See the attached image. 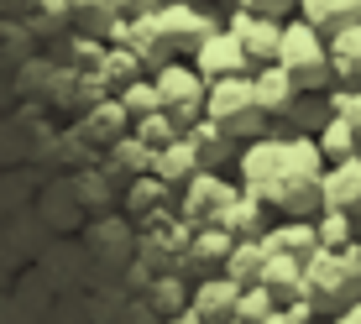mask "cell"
<instances>
[{
    "label": "cell",
    "instance_id": "cell-1",
    "mask_svg": "<svg viewBox=\"0 0 361 324\" xmlns=\"http://www.w3.org/2000/svg\"><path fill=\"white\" fill-rule=\"evenodd\" d=\"M235 178L241 189H257L278 215H319L325 209V152L314 136L288 131V136H252L235 152Z\"/></svg>",
    "mask_w": 361,
    "mask_h": 324
},
{
    "label": "cell",
    "instance_id": "cell-2",
    "mask_svg": "<svg viewBox=\"0 0 361 324\" xmlns=\"http://www.w3.org/2000/svg\"><path fill=\"white\" fill-rule=\"evenodd\" d=\"M304 293L314 298L319 309L341 314V309L361 293V241L319 246V251L304 261Z\"/></svg>",
    "mask_w": 361,
    "mask_h": 324
},
{
    "label": "cell",
    "instance_id": "cell-3",
    "mask_svg": "<svg viewBox=\"0 0 361 324\" xmlns=\"http://www.w3.org/2000/svg\"><path fill=\"white\" fill-rule=\"evenodd\" d=\"M272 63L288 68V79L298 84L304 94H319L335 84V68H330V37L314 27V21L293 16L283 21V42H278V58Z\"/></svg>",
    "mask_w": 361,
    "mask_h": 324
},
{
    "label": "cell",
    "instance_id": "cell-4",
    "mask_svg": "<svg viewBox=\"0 0 361 324\" xmlns=\"http://www.w3.org/2000/svg\"><path fill=\"white\" fill-rule=\"evenodd\" d=\"M204 116L215 120L220 131H231L235 142H252V136H262V131H267V110L257 105L252 73L209 79V94H204Z\"/></svg>",
    "mask_w": 361,
    "mask_h": 324
},
{
    "label": "cell",
    "instance_id": "cell-5",
    "mask_svg": "<svg viewBox=\"0 0 361 324\" xmlns=\"http://www.w3.org/2000/svg\"><path fill=\"white\" fill-rule=\"evenodd\" d=\"M189 235H194V225L183 220L178 204L157 209L152 220H142V225H136V261H142V267H152V272H173V267L183 272Z\"/></svg>",
    "mask_w": 361,
    "mask_h": 324
},
{
    "label": "cell",
    "instance_id": "cell-6",
    "mask_svg": "<svg viewBox=\"0 0 361 324\" xmlns=\"http://www.w3.org/2000/svg\"><path fill=\"white\" fill-rule=\"evenodd\" d=\"M152 84H157V94H163V110L178 120L183 131L204 116L209 79L194 68V58H168V63H157V68H152Z\"/></svg>",
    "mask_w": 361,
    "mask_h": 324
},
{
    "label": "cell",
    "instance_id": "cell-7",
    "mask_svg": "<svg viewBox=\"0 0 361 324\" xmlns=\"http://www.w3.org/2000/svg\"><path fill=\"white\" fill-rule=\"evenodd\" d=\"M152 27L163 37L168 58H189L209 32H215V16L199 11V0H157L152 6Z\"/></svg>",
    "mask_w": 361,
    "mask_h": 324
},
{
    "label": "cell",
    "instance_id": "cell-8",
    "mask_svg": "<svg viewBox=\"0 0 361 324\" xmlns=\"http://www.w3.org/2000/svg\"><path fill=\"white\" fill-rule=\"evenodd\" d=\"M235 194H241V183H231L220 168H199L194 178L178 189L173 204L183 209V220H189V225H220V220H226V209L235 204Z\"/></svg>",
    "mask_w": 361,
    "mask_h": 324
},
{
    "label": "cell",
    "instance_id": "cell-9",
    "mask_svg": "<svg viewBox=\"0 0 361 324\" xmlns=\"http://www.w3.org/2000/svg\"><path fill=\"white\" fill-rule=\"evenodd\" d=\"M235 298H241V282L226 278V272H204L189 288V309L178 314V324H235Z\"/></svg>",
    "mask_w": 361,
    "mask_h": 324
},
{
    "label": "cell",
    "instance_id": "cell-10",
    "mask_svg": "<svg viewBox=\"0 0 361 324\" xmlns=\"http://www.w3.org/2000/svg\"><path fill=\"white\" fill-rule=\"evenodd\" d=\"M189 58H194V68L204 73V79H231V73H252V68H257V63H252V53L235 42V32H231V27H215V32H209Z\"/></svg>",
    "mask_w": 361,
    "mask_h": 324
},
{
    "label": "cell",
    "instance_id": "cell-11",
    "mask_svg": "<svg viewBox=\"0 0 361 324\" xmlns=\"http://www.w3.org/2000/svg\"><path fill=\"white\" fill-rule=\"evenodd\" d=\"M283 21L288 16H267V11H241L235 6V16L226 27L235 32V42L252 53V63H272V58H278V42H283Z\"/></svg>",
    "mask_w": 361,
    "mask_h": 324
},
{
    "label": "cell",
    "instance_id": "cell-12",
    "mask_svg": "<svg viewBox=\"0 0 361 324\" xmlns=\"http://www.w3.org/2000/svg\"><path fill=\"white\" fill-rule=\"evenodd\" d=\"M84 246L105 261V267H126V261L136 256V220L131 215H99L90 230H84Z\"/></svg>",
    "mask_w": 361,
    "mask_h": 324
},
{
    "label": "cell",
    "instance_id": "cell-13",
    "mask_svg": "<svg viewBox=\"0 0 361 324\" xmlns=\"http://www.w3.org/2000/svg\"><path fill=\"white\" fill-rule=\"evenodd\" d=\"M73 131H79L99 157L110 142H121V136L131 131V116H126V105H121V94H105V99H94L90 110H79V126Z\"/></svg>",
    "mask_w": 361,
    "mask_h": 324
},
{
    "label": "cell",
    "instance_id": "cell-14",
    "mask_svg": "<svg viewBox=\"0 0 361 324\" xmlns=\"http://www.w3.org/2000/svg\"><path fill=\"white\" fill-rule=\"evenodd\" d=\"M252 89H257V105L267 110V120H288V110L298 105V84L288 79V68L283 63H257L252 68Z\"/></svg>",
    "mask_w": 361,
    "mask_h": 324
},
{
    "label": "cell",
    "instance_id": "cell-15",
    "mask_svg": "<svg viewBox=\"0 0 361 324\" xmlns=\"http://www.w3.org/2000/svg\"><path fill=\"white\" fill-rule=\"evenodd\" d=\"M231 246H235V235L226 225H194L189 251H183V272H189V278L220 272V267H226V256H231Z\"/></svg>",
    "mask_w": 361,
    "mask_h": 324
},
{
    "label": "cell",
    "instance_id": "cell-16",
    "mask_svg": "<svg viewBox=\"0 0 361 324\" xmlns=\"http://www.w3.org/2000/svg\"><path fill=\"white\" fill-rule=\"evenodd\" d=\"M262 241H267V251H288L298 261H309L319 251V225H314V215H283L262 230Z\"/></svg>",
    "mask_w": 361,
    "mask_h": 324
},
{
    "label": "cell",
    "instance_id": "cell-17",
    "mask_svg": "<svg viewBox=\"0 0 361 324\" xmlns=\"http://www.w3.org/2000/svg\"><path fill=\"white\" fill-rule=\"evenodd\" d=\"M173 199H178V189H173V183H163L152 168H147V173H136L126 189H121V204H126V215L136 220V225H142V220H152L157 209H168Z\"/></svg>",
    "mask_w": 361,
    "mask_h": 324
},
{
    "label": "cell",
    "instance_id": "cell-18",
    "mask_svg": "<svg viewBox=\"0 0 361 324\" xmlns=\"http://www.w3.org/2000/svg\"><path fill=\"white\" fill-rule=\"evenodd\" d=\"M319 189H325V204L330 209H351V215H361V152L356 157H341V162H325Z\"/></svg>",
    "mask_w": 361,
    "mask_h": 324
},
{
    "label": "cell",
    "instance_id": "cell-19",
    "mask_svg": "<svg viewBox=\"0 0 361 324\" xmlns=\"http://www.w3.org/2000/svg\"><path fill=\"white\" fill-rule=\"evenodd\" d=\"M99 168H105L110 178H116L121 189H126V183L136 178V173H147V168H152V147H147L136 131H126L121 142H110L105 152H99Z\"/></svg>",
    "mask_w": 361,
    "mask_h": 324
},
{
    "label": "cell",
    "instance_id": "cell-20",
    "mask_svg": "<svg viewBox=\"0 0 361 324\" xmlns=\"http://www.w3.org/2000/svg\"><path fill=\"white\" fill-rule=\"evenodd\" d=\"M199 168H204V162H199L194 142H189V131H178L168 147H157V152H152V173H157L163 183H173V189H183V183H189Z\"/></svg>",
    "mask_w": 361,
    "mask_h": 324
},
{
    "label": "cell",
    "instance_id": "cell-21",
    "mask_svg": "<svg viewBox=\"0 0 361 324\" xmlns=\"http://www.w3.org/2000/svg\"><path fill=\"white\" fill-rule=\"evenodd\" d=\"M272 215H278V209H272L257 189H241V194H235V204L226 209V220H220V225H226L231 235H262V230L272 225Z\"/></svg>",
    "mask_w": 361,
    "mask_h": 324
},
{
    "label": "cell",
    "instance_id": "cell-22",
    "mask_svg": "<svg viewBox=\"0 0 361 324\" xmlns=\"http://www.w3.org/2000/svg\"><path fill=\"white\" fill-rule=\"evenodd\" d=\"M142 73H152V68H147V58L136 53V47H126V42H116V37H105V58H99V79H105V89L116 94L121 84L142 79Z\"/></svg>",
    "mask_w": 361,
    "mask_h": 324
},
{
    "label": "cell",
    "instance_id": "cell-23",
    "mask_svg": "<svg viewBox=\"0 0 361 324\" xmlns=\"http://www.w3.org/2000/svg\"><path fill=\"white\" fill-rule=\"evenodd\" d=\"M330 68L335 84H361V21H345L341 32H330Z\"/></svg>",
    "mask_w": 361,
    "mask_h": 324
},
{
    "label": "cell",
    "instance_id": "cell-24",
    "mask_svg": "<svg viewBox=\"0 0 361 324\" xmlns=\"http://www.w3.org/2000/svg\"><path fill=\"white\" fill-rule=\"evenodd\" d=\"M189 142H194V152H199V162H204V168H226V162L235 157V147H241L231 131H220L209 116H199L194 126H189Z\"/></svg>",
    "mask_w": 361,
    "mask_h": 324
},
{
    "label": "cell",
    "instance_id": "cell-25",
    "mask_svg": "<svg viewBox=\"0 0 361 324\" xmlns=\"http://www.w3.org/2000/svg\"><path fill=\"white\" fill-rule=\"evenodd\" d=\"M262 261H267V241H262V235H235V246H231V256H226V267H220V272L246 288V282L262 278Z\"/></svg>",
    "mask_w": 361,
    "mask_h": 324
},
{
    "label": "cell",
    "instance_id": "cell-26",
    "mask_svg": "<svg viewBox=\"0 0 361 324\" xmlns=\"http://www.w3.org/2000/svg\"><path fill=\"white\" fill-rule=\"evenodd\" d=\"M257 282H267V288L278 293V304H283V298L304 293V261L288 256V251H267V261H262V278H257Z\"/></svg>",
    "mask_w": 361,
    "mask_h": 324
},
{
    "label": "cell",
    "instance_id": "cell-27",
    "mask_svg": "<svg viewBox=\"0 0 361 324\" xmlns=\"http://www.w3.org/2000/svg\"><path fill=\"white\" fill-rule=\"evenodd\" d=\"M298 16L314 21L319 32H341L345 21H361V0H298Z\"/></svg>",
    "mask_w": 361,
    "mask_h": 324
},
{
    "label": "cell",
    "instance_id": "cell-28",
    "mask_svg": "<svg viewBox=\"0 0 361 324\" xmlns=\"http://www.w3.org/2000/svg\"><path fill=\"white\" fill-rule=\"evenodd\" d=\"M314 142H319V152H325V162H341V157H356V152H361L356 126H351V120H341V116H325V120H319Z\"/></svg>",
    "mask_w": 361,
    "mask_h": 324
},
{
    "label": "cell",
    "instance_id": "cell-29",
    "mask_svg": "<svg viewBox=\"0 0 361 324\" xmlns=\"http://www.w3.org/2000/svg\"><path fill=\"white\" fill-rule=\"evenodd\" d=\"M272 314H278V293L267 282H246L235 298V324H272Z\"/></svg>",
    "mask_w": 361,
    "mask_h": 324
},
{
    "label": "cell",
    "instance_id": "cell-30",
    "mask_svg": "<svg viewBox=\"0 0 361 324\" xmlns=\"http://www.w3.org/2000/svg\"><path fill=\"white\" fill-rule=\"evenodd\" d=\"M68 16L79 21V32H94V37H105L110 27H116L126 11L116 6V0H68Z\"/></svg>",
    "mask_w": 361,
    "mask_h": 324
},
{
    "label": "cell",
    "instance_id": "cell-31",
    "mask_svg": "<svg viewBox=\"0 0 361 324\" xmlns=\"http://www.w3.org/2000/svg\"><path fill=\"white\" fill-rule=\"evenodd\" d=\"M116 94H121V105H126V116H131V120H142V116H152V110H163V94H157L152 73H142V79L121 84Z\"/></svg>",
    "mask_w": 361,
    "mask_h": 324
},
{
    "label": "cell",
    "instance_id": "cell-32",
    "mask_svg": "<svg viewBox=\"0 0 361 324\" xmlns=\"http://www.w3.org/2000/svg\"><path fill=\"white\" fill-rule=\"evenodd\" d=\"M314 225H319V246H345V241H356V215H351V209H319V215H314Z\"/></svg>",
    "mask_w": 361,
    "mask_h": 324
},
{
    "label": "cell",
    "instance_id": "cell-33",
    "mask_svg": "<svg viewBox=\"0 0 361 324\" xmlns=\"http://www.w3.org/2000/svg\"><path fill=\"white\" fill-rule=\"evenodd\" d=\"M53 73H58V63H53V58H21L16 89H21V94H37V105H42V99H47V89H53Z\"/></svg>",
    "mask_w": 361,
    "mask_h": 324
},
{
    "label": "cell",
    "instance_id": "cell-34",
    "mask_svg": "<svg viewBox=\"0 0 361 324\" xmlns=\"http://www.w3.org/2000/svg\"><path fill=\"white\" fill-rule=\"evenodd\" d=\"M131 131H136V136H142V142H147V147L157 152V147H168V142H173V136H178L183 126H178V120L168 116V110H152V116L131 120Z\"/></svg>",
    "mask_w": 361,
    "mask_h": 324
},
{
    "label": "cell",
    "instance_id": "cell-35",
    "mask_svg": "<svg viewBox=\"0 0 361 324\" xmlns=\"http://www.w3.org/2000/svg\"><path fill=\"white\" fill-rule=\"evenodd\" d=\"M330 116L351 120L356 136H361V84H341V89H330Z\"/></svg>",
    "mask_w": 361,
    "mask_h": 324
},
{
    "label": "cell",
    "instance_id": "cell-36",
    "mask_svg": "<svg viewBox=\"0 0 361 324\" xmlns=\"http://www.w3.org/2000/svg\"><path fill=\"white\" fill-rule=\"evenodd\" d=\"M235 6L241 11H267V16H288L298 0H235Z\"/></svg>",
    "mask_w": 361,
    "mask_h": 324
},
{
    "label": "cell",
    "instance_id": "cell-37",
    "mask_svg": "<svg viewBox=\"0 0 361 324\" xmlns=\"http://www.w3.org/2000/svg\"><path fill=\"white\" fill-rule=\"evenodd\" d=\"M335 319H341V324H361V293H356V298H351V304H345Z\"/></svg>",
    "mask_w": 361,
    "mask_h": 324
},
{
    "label": "cell",
    "instance_id": "cell-38",
    "mask_svg": "<svg viewBox=\"0 0 361 324\" xmlns=\"http://www.w3.org/2000/svg\"><path fill=\"white\" fill-rule=\"evenodd\" d=\"M116 6H121V11H126V16H136V11H152V6H157V0H116Z\"/></svg>",
    "mask_w": 361,
    "mask_h": 324
},
{
    "label": "cell",
    "instance_id": "cell-39",
    "mask_svg": "<svg viewBox=\"0 0 361 324\" xmlns=\"http://www.w3.org/2000/svg\"><path fill=\"white\" fill-rule=\"evenodd\" d=\"M356 230H361V215H356Z\"/></svg>",
    "mask_w": 361,
    "mask_h": 324
}]
</instances>
